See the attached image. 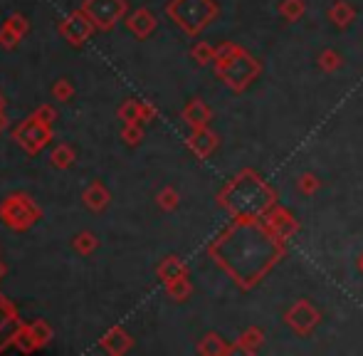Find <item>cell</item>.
<instances>
[{
  "mask_svg": "<svg viewBox=\"0 0 363 356\" xmlns=\"http://www.w3.org/2000/svg\"><path fill=\"white\" fill-rule=\"evenodd\" d=\"M52 97L57 99V102H69V99L74 97V84L69 82V79H57V82L52 84Z\"/></svg>",
  "mask_w": 363,
  "mask_h": 356,
  "instance_id": "cell-16",
  "label": "cell"
},
{
  "mask_svg": "<svg viewBox=\"0 0 363 356\" xmlns=\"http://www.w3.org/2000/svg\"><path fill=\"white\" fill-rule=\"evenodd\" d=\"M5 272H8V268H5V265H3V263H0V280H3V277H5Z\"/></svg>",
  "mask_w": 363,
  "mask_h": 356,
  "instance_id": "cell-27",
  "label": "cell"
},
{
  "mask_svg": "<svg viewBox=\"0 0 363 356\" xmlns=\"http://www.w3.org/2000/svg\"><path fill=\"white\" fill-rule=\"evenodd\" d=\"M5 25H8L10 30H13V33H18L20 38H25V35L30 33V23H28V18H25V15H10L8 20H5Z\"/></svg>",
  "mask_w": 363,
  "mask_h": 356,
  "instance_id": "cell-18",
  "label": "cell"
},
{
  "mask_svg": "<svg viewBox=\"0 0 363 356\" xmlns=\"http://www.w3.org/2000/svg\"><path fill=\"white\" fill-rule=\"evenodd\" d=\"M82 10L97 30H112L126 15V0H84Z\"/></svg>",
  "mask_w": 363,
  "mask_h": 356,
  "instance_id": "cell-4",
  "label": "cell"
},
{
  "mask_svg": "<svg viewBox=\"0 0 363 356\" xmlns=\"http://www.w3.org/2000/svg\"><path fill=\"white\" fill-rule=\"evenodd\" d=\"M99 344H102L104 352L119 356V354H126V352H129L131 344H134V339H131L129 334H126L121 327H114V329H109V332L104 334L102 339H99Z\"/></svg>",
  "mask_w": 363,
  "mask_h": 356,
  "instance_id": "cell-6",
  "label": "cell"
},
{
  "mask_svg": "<svg viewBox=\"0 0 363 356\" xmlns=\"http://www.w3.org/2000/svg\"><path fill=\"white\" fill-rule=\"evenodd\" d=\"M74 159H77V154H74V149L69 147V144H59V147H54L52 154H50V163H52L54 168H59V171L72 166Z\"/></svg>",
  "mask_w": 363,
  "mask_h": 356,
  "instance_id": "cell-9",
  "label": "cell"
},
{
  "mask_svg": "<svg viewBox=\"0 0 363 356\" xmlns=\"http://www.w3.org/2000/svg\"><path fill=\"white\" fill-rule=\"evenodd\" d=\"M3 109H5V97L0 94V112H3Z\"/></svg>",
  "mask_w": 363,
  "mask_h": 356,
  "instance_id": "cell-28",
  "label": "cell"
},
{
  "mask_svg": "<svg viewBox=\"0 0 363 356\" xmlns=\"http://www.w3.org/2000/svg\"><path fill=\"white\" fill-rule=\"evenodd\" d=\"M154 28H156V18L146 8H141L129 15V30L136 35V38H149V35L154 33Z\"/></svg>",
  "mask_w": 363,
  "mask_h": 356,
  "instance_id": "cell-8",
  "label": "cell"
},
{
  "mask_svg": "<svg viewBox=\"0 0 363 356\" xmlns=\"http://www.w3.org/2000/svg\"><path fill=\"white\" fill-rule=\"evenodd\" d=\"M5 129H8V117H5V114L0 112V134H3Z\"/></svg>",
  "mask_w": 363,
  "mask_h": 356,
  "instance_id": "cell-26",
  "label": "cell"
},
{
  "mask_svg": "<svg viewBox=\"0 0 363 356\" xmlns=\"http://www.w3.org/2000/svg\"><path fill=\"white\" fill-rule=\"evenodd\" d=\"M72 248L79 255H92L99 248V238L94 233H89V230H82V233H77L72 238Z\"/></svg>",
  "mask_w": 363,
  "mask_h": 356,
  "instance_id": "cell-10",
  "label": "cell"
},
{
  "mask_svg": "<svg viewBox=\"0 0 363 356\" xmlns=\"http://www.w3.org/2000/svg\"><path fill=\"white\" fill-rule=\"evenodd\" d=\"M156 117V109L151 104H141V122H151Z\"/></svg>",
  "mask_w": 363,
  "mask_h": 356,
  "instance_id": "cell-25",
  "label": "cell"
},
{
  "mask_svg": "<svg viewBox=\"0 0 363 356\" xmlns=\"http://www.w3.org/2000/svg\"><path fill=\"white\" fill-rule=\"evenodd\" d=\"M0 220L15 233H28L38 220H42V208L28 193H13L0 200Z\"/></svg>",
  "mask_w": 363,
  "mask_h": 356,
  "instance_id": "cell-1",
  "label": "cell"
},
{
  "mask_svg": "<svg viewBox=\"0 0 363 356\" xmlns=\"http://www.w3.org/2000/svg\"><path fill=\"white\" fill-rule=\"evenodd\" d=\"M52 137H54L52 127L42 124L35 114L23 119V122L13 129V142L18 144L25 154H30V156H38V154L52 142Z\"/></svg>",
  "mask_w": 363,
  "mask_h": 356,
  "instance_id": "cell-2",
  "label": "cell"
},
{
  "mask_svg": "<svg viewBox=\"0 0 363 356\" xmlns=\"http://www.w3.org/2000/svg\"><path fill=\"white\" fill-rule=\"evenodd\" d=\"M94 30H97V28H94L92 20L84 15L82 8L74 10V13H69L67 18L59 23V35H62L69 45H74V47H82V45L92 38Z\"/></svg>",
  "mask_w": 363,
  "mask_h": 356,
  "instance_id": "cell-5",
  "label": "cell"
},
{
  "mask_svg": "<svg viewBox=\"0 0 363 356\" xmlns=\"http://www.w3.org/2000/svg\"><path fill=\"white\" fill-rule=\"evenodd\" d=\"M20 40H23V38H20L18 33H13V30H10L8 25H3V28H0V47L15 50V47H18Z\"/></svg>",
  "mask_w": 363,
  "mask_h": 356,
  "instance_id": "cell-19",
  "label": "cell"
},
{
  "mask_svg": "<svg viewBox=\"0 0 363 356\" xmlns=\"http://www.w3.org/2000/svg\"><path fill=\"white\" fill-rule=\"evenodd\" d=\"M117 114H119V119H121L124 124H129V122H141V102H131V99H129V102L121 104Z\"/></svg>",
  "mask_w": 363,
  "mask_h": 356,
  "instance_id": "cell-15",
  "label": "cell"
},
{
  "mask_svg": "<svg viewBox=\"0 0 363 356\" xmlns=\"http://www.w3.org/2000/svg\"><path fill=\"white\" fill-rule=\"evenodd\" d=\"M20 327H23V322H20L18 317H13L5 327H0V352H5V349L15 342V334H18Z\"/></svg>",
  "mask_w": 363,
  "mask_h": 356,
  "instance_id": "cell-14",
  "label": "cell"
},
{
  "mask_svg": "<svg viewBox=\"0 0 363 356\" xmlns=\"http://www.w3.org/2000/svg\"><path fill=\"white\" fill-rule=\"evenodd\" d=\"M15 349H20L23 354H33L38 352V344H35L33 334H30V327L28 324H23V327L18 329V334H15Z\"/></svg>",
  "mask_w": 363,
  "mask_h": 356,
  "instance_id": "cell-12",
  "label": "cell"
},
{
  "mask_svg": "<svg viewBox=\"0 0 363 356\" xmlns=\"http://www.w3.org/2000/svg\"><path fill=\"white\" fill-rule=\"evenodd\" d=\"M109 200H112V195H109V190L104 188V183H99V180L89 183L82 193V203L87 205L92 213H102V210L109 205Z\"/></svg>",
  "mask_w": 363,
  "mask_h": 356,
  "instance_id": "cell-7",
  "label": "cell"
},
{
  "mask_svg": "<svg viewBox=\"0 0 363 356\" xmlns=\"http://www.w3.org/2000/svg\"><path fill=\"white\" fill-rule=\"evenodd\" d=\"M213 13L215 8L210 5V0H173L168 5V15L185 33H198Z\"/></svg>",
  "mask_w": 363,
  "mask_h": 356,
  "instance_id": "cell-3",
  "label": "cell"
},
{
  "mask_svg": "<svg viewBox=\"0 0 363 356\" xmlns=\"http://www.w3.org/2000/svg\"><path fill=\"white\" fill-rule=\"evenodd\" d=\"M121 139H124L126 144H139L141 139H144V129L139 127V122H129V124H124V129H121Z\"/></svg>",
  "mask_w": 363,
  "mask_h": 356,
  "instance_id": "cell-17",
  "label": "cell"
},
{
  "mask_svg": "<svg viewBox=\"0 0 363 356\" xmlns=\"http://www.w3.org/2000/svg\"><path fill=\"white\" fill-rule=\"evenodd\" d=\"M35 117L42 124H47V127H54V122H57V112H54V107H50V104H40V107L35 109Z\"/></svg>",
  "mask_w": 363,
  "mask_h": 356,
  "instance_id": "cell-20",
  "label": "cell"
},
{
  "mask_svg": "<svg viewBox=\"0 0 363 356\" xmlns=\"http://www.w3.org/2000/svg\"><path fill=\"white\" fill-rule=\"evenodd\" d=\"M30 327V334H33L35 344H38V349L47 347L50 342H52V327H50L45 319H35L33 324H28Z\"/></svg>",
  "mask_w": 363,
  "mask_h": 356,
  "instance_id": "cell-11",
  "label": "cell"
},
{
  "mask_svg": "<svg viewBox=\"0 0 363 356\" xmlns=\"http://www.w3.org/2000/svg\"><path fill=\"white\" fill-rule=\"evenodd\" d=\"M183 117L188 119L190 124H195V127H198V124H203V122H205V109L200 107L198 102H195V104H190V107L185 109V114H183Z\"/></svg>",
  "mask_w": 363,
  "mask_h": 356,
  "instance_id": "cell-21",
  "label": "cell"
},
{
  "mask_svg": "<svg viewBox=\"0 0 363 356\" xmlns=\"http://www.w3.org/2000/svg\"><path fill=\"white\" fill-rule=\"evenodd\" d=\"M13 317H18V309H15V304L10 299H3L0 302V327H5Z\"/></svg>",
  "mask_w": 363,
  "mask_h": 356,
  "instance_id": "cell-22",
  "label": "cell"
},
{
  "mask_svg": "<svg viewBox=\"0 0 363 356\" xmlns=\"http://www.w3.org/2000/svg\"><path fill=\"white\" fill-rule=\"evenodd\" d=\"M3 299H5V297H3V294H0V302H3Z\"/></svg>",
  "mask_w": 363,
  "mask_h": 356,
  "instance_id": "cell-29",
  "label": "cell"
},
{
  "mask_svg": "<svg viewBox=\"0 0 363 356\" xmlns=\"http://www.w3.org/2000/svg\"><path fill=\"white\" fill-rule=\"evenodd\" d=\"M175 203H178V195H175L171 188H163V190L159 193V205H161L163 210H173V208H175Z\"/></svg>",
  "mask_w": 363,
  "mask_h": 356,
  "instance_id": "cell-24",
  "label": "cell"
},
{
  "mask_svg": "<svg viewBox=\"0 0 363 356\" xmlns=\"http://www.w3.org/2000/svg\"><path fill=\"white\" fill-rule=\"evenodd\" d=\"M168 292L173 299H183L185 294H188V282H183V277L178 280H171L168 282Z\"/></svg>",
  "mask_w": 363,
  "mask_h": 356,
  "instance_id": "cell-23",
  "label": "cell"
},
{
  "mask_svg": "<svg viewBox=\"0 0 363 356\" xmlns=\"http://www.w3.org/2000/svg\"><path fill=\"white\" fill-rule=\"evenodd\" d=\"M183 272H185V268H183V265H180L175 258L163 260V263H161V268H159L161 280H166V282H171V280H178V277H183Z\"/></svg>",
  "mask_w": 363,
  "mask_h": 356,
  "instance_id": "cell-13",
  "label": "cell"
}]
</instances>
